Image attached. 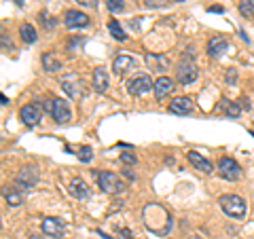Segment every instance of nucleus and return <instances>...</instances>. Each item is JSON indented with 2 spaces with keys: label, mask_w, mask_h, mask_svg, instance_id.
Listing matches in <instances>:
<instances>
[{
  "label": "nucleus",
  "mask_w": 254,
  "mask_h": 239,
  "mask_svg": "<svg viewBox=\"0 0 254 239\" xmlns=\"http://www.w3.org/2000/svg\"><path fill=\"white\" fill-rule=\"evenodd\" d=\"M64 23H66V28H87L89 26V17L76 9H70L64 13Z\"/></svg>",
  "instance_id": "9b49d317"
},
{
  "label": "nucleus",
  "mask_w": 254,
  "mask_h": 239,
  "mask_svg": "<svg viewBox=\"0 0 254 239\" xmlns=\"http://www.w3.org/2000/svg\"><path fill=\"white\" fill-rule=\"evenodd\" d=\"M218 205L229 218H244L246 210H248V205L240 195H222L218 199Z\"/></svg>",
  "instance_id": "f257e3e1"
},
{
  "label": "nucleus",
  "mask_w": 254,
  "mask_h": 239,
  "mask_svg": "<svg viewBox=\"0 0 254 239\" xmlns=\"http://www.w3.org/2000/svg\"><path fill=\"white\" fill-rule=\"evenodd\" d=\"M98 186L104 190V193L117 195V193H123V190H125V182L119 178L115 172L102 170V172H98Z\"/></svg>",
  "instance_id": "f03ea898"
},
{
  "label": "nucleus",
  "mask_w": 254,
  "mask_h": 239,
  "mask_svg": "<svg viewBox=\"0 0 254 239\" xmlns=\"http://www.w3.org/2000/svg\"><path fill=\"white\" fill-rule=\"evenodd\" d=\"M146 61H148V66L153 70H155V66H157V70H161V68L168 66V60H165V58H157V55H153V53L146 55Z\"/></svg>",
  "instance_id": "5701e85b"
},
{
  "label": "nucleus",
  "mask_w": 254,
  "mask_h": 239,
  "mask_svg": "<svg viewBox=\"0 0 254 239\" xmlns=\"http://www.w3.org/2000/svg\"><path fill=\"white\" fill-rule=\"evenodd\" d=\"M70 195L76 197L78 201H83V199L89 197V186H87L81 178H72L70 180Z\"/></svg>",
  "instance_id": "dca6fc26"
},
{
  "label": "nucleus",
  "mask_w": 254,
  "mask_h": 239,
  "mask_svg": "<svg viewBox=\"0 0 254 239\" xmlns=\"http://www.w3.org/2000/svg\"><path fill=\"white\" fill-rule=\"evenodd\" d=\"M153 91H155V98L161 102L163 98H168V95L174 91V81H172V78H168V76H159L155 81Z\"/></svg>",
  "instance_id": "4468645a"
},
{
  "label": "nucleus",
  "mask_w": 254,
  "mask_h": 239,
  "mask_svg": "<svg viewBox=\"0 0 254 239\" xmlns=\"http://www.w3.org/2000/svg\"><path fill=\"white\" fill-rule=\"evenodd\" d=\"M62 89L66 91L72 100H81L83 95H85L83 83H81V78H78L76 74H68V76H64V78H62Z\"/></svg>",
  "instance_id": "0eeeda50"
},
{
  "label": "nucleus",
  "mask_w": 254,
  "mask_h": 239,
  "mask_svg": "<svg viewBox=\"0 0 254 239\" xmlns=\"http://www.w3.org/2000/svg\"><path fill=\"white\" fill-rule=\"evenodd\" d=\"M106 6L110 13H123L125 11V2L123 0H106Z\"/></svg>",
  "instance_id": "a878e982"
},
{
  "label": "nucleus",
  "mask_w": 254,
  "mask_h": 239,
  "mask_svg": "<svg viewBox=\"0 0 254 239\" xmlns=\"http://www.w3.org/2000/svg\"><path fill=\"white\" fill-rule=\"evenodd\" d=\"M108 30H110V36H113L115 41H119V43L125 41V38H127L125 30L121 28V23H119L117 19H110V21H108Z\"/></svg>",
  "instance_id": "412c9836"
},
{
  "label": "nucleus",
  "mask_w": 254,
  "mask_h": 239,
  "mask_svg": "<svg viewBox=\"0 0 254 239\" xmlns=\"http://www.w3.org/2000/svg\"><path fill=\"white\" fill-rule=\"evenodd\" d=\"M153 87H155V83L150 81L148 74H138L127 83V91L131 95H146L148 91H153Z\"/></svg>",
  "instance_id": "39448f33"
},
{
  "label": "nucleus",
  "mask_w": 254,
  "mask_h": 239,
  "mask_svg": "<svg viewBox=\"0 0 254 239\" xmlns=\"http://www.w3.org/2000/svg\"><path fill=\"white\" fill-rule=\"evenodd\" d=\"M93 89L98 93H104L108 89V72L104 68H95L93 70Z\"/></svg>",
  "instance_id": "f3484780"
},
{
  "label": "nucleus",
  "mask_w": 254,
  "mask_h": 239,
  "mask_svg": "<svg viewBox=\"0 0 254 239\" xmlns=\"http://www.w3.org/2000/svg\"><path fill=\"white\" fill-rule=\"evenodd\" d=\"M240 13L244 15V17H252V15H254V2H252V0H242V2H240Z\"/></svg>",
  "instance_id": "b1692460"
},
{
  "label": "nucleus",
  "mask_w": 254,
  "mask_h": 239,
  "mask_svg": "<svg viewBox=\"0 0 254 239\" xmlns=\"http://www.w3.org/2000/svg\"><path fill=\"white\" fill-rule=\"evenodd\" d=\"M51 117L58 125H66L70 119H72V110H70L68 102L66 100H53V106H51Z\"/></svg>",
  "instance_id": "6e6552de"
},
{
  "label": "nucleus",
  "mask_w": 254,
  "mask_h": 239,
  "mask_svg": "<svg viewBox=\"0 0 254 239\" xmlns=\"http://www.w3.org/2000/svg\"><path fill=\"white\" fill-rule=\"evenodd\" d=\"M227 49H229V43H227V38H222V36H214L208 43L210 58H220L222 53H227Z\"/></svg>",
  "instance_id": "2eb2a0df"
},
{
  "label": "nucleus",
  "mask_w": 254,
  "mask_h": 239,
  "mask_svg": "<svg viewBox=\"0 0 254 239\" xmlns=\"http://www.w3.org/2000/svg\"><path fill=\"white\" fill-rule=\"evenodd\" d=\"M187 159H189V163L195 167V170H199L203 174H212L214 172V167H212V161H208L201 153H197V150H189L187 153Z\"/></svg>",
  "instance_id": "f8f14e48"
},
{
  "label": "nucleus",
  "mask_w": 254,
  "mask_h": 239,
  "mask_svg": "<svg viewBox=\"0 0 254 239\" xmlns=\"http://www.w3.org/2000/svg\"><path fill=\"white\" fill-rule=\"evenodd\" d=\"M30 239H41V237H36V235H32V237H30Z\"/></svg>",
  "instance_id": "f704fd0d"
},
{
  "label": "nucleus",
  "mask_w": 254,
  "mask_h": 239,
  "mask_svg": "<svg viewBox=\"0 0 254 239\" xmlns=\"http://www.w3.org/2000/svg\"><path fill=\"white\" fill-rule=\"evenodd\" d=\"M121 161H123L125 165H136V163H138V159L133 157L131 153H123V155H121Z\"/></svg>",
  "instance_id": "c85d7f7f"
},
{
  "label": "nucleus",
  "mask_w": 254,
  "mask_h": 239,
  "mask_svg": "<svg viewBox=\"0 0 254 239\" xmlns=\"http://www.w3.org/2000/svg\"><path fill=\"white\" fill-rule=\"evenodd\" d=\"M133 63H136V61H133L131 55L121 53V55H117V58H115V61H113V70H115L117 74H123L125 70H129V68L133 66Z\"/></svg>",
  "instance_id": "a211bd4d"
},
{
  "label": "nucleus",
  "mask_w": 254,
  "mask_h": 239,
  "mask_svg": "<svg viewBox=\"0 0 254 239\" xmlns=\"http://www.w3.org/2000/svg\"><path fill=\"white\" fill-rule=\"evenodd\" d=\"M242 106H244L246 110H248V108H250V102H248V98H244V100H242Z\"/></svg>",
  "instance_id": "473e14b6"
},
{
  "label": "nucleus",
  "mask_w": 254,
  "mask_h": 239,
  "mask_svg": "<svg viewBox=\"0 0 254 239\" xmlns=\"http://www.w3.org/2000/svg\"><path fill=\"white\" fill-rule=\"evenodd\" d=\"M218 174H220V178L235 182L242 178V167L233 157H220L218 159Z\"/></svg>",
  "instance_id": "7ed1b4c3"
},
{
  "label": "nucleus",
  "mask_w": 254,
  "mask_h": 239,
  "mask_svg": "<svg viewBox=\"0 0 254 239\" xmlns=\"http://www.w3.org/2000/svg\"><path fill=\"white\" fill-rule=\"evenodd\" d=\"M144 4L148 6V9H159V6L170 4V0H144Z\"/></svg>",
  "instance_id": "cd10ccee"
},
{
  "label": "nucleus",
  "mask_w": 254,
  "mask_h": 239,
  "mask_svg": "<svg viewBox=\"0 0 254 239\" xmlns=\"http://www.w3.org/2000/svg\"><path fill=\"white\" fill-rule=\"evenodd\" d=\"M43 68L47 70V72H60L62 61H60V58H55L53 53H45L43 55Z\"/></svg>",
  "instance_id": "6ab92c4d"
},
{
  "label": "nucleus",
  "mask_w": 254,
  "mask_h": 239,
  "mask_svg": "<svg viewBox=\"0 0 254 239\" xmlns=\"http://www.w3.org/2000/svg\"><path fill=\"white\" fill-rule=\"evenodd\" d=\"M41 117H43V106L36 104V102L21 106V110H19V119L23 121L26 127H34L38 121H41Z\"/></svg>",
  "instance_id": "423d86ee"
},
{
  "label": "nucleus",
  "mask_w": 254,
  "mask_h": 239,
  "mask_svg": "<svg viewBox=\"0 0 254 239\" xmlns=\"http://www.w3.org/2000/svg\"><path fill=\"white\" fill-rule=\"evenodd\" d=\"M227 115H229V117H233V119H237V117L242 115V110H240V106H237V104L229 102V104H227Z\"/></svg>",
  "instance_id": "bb28decb"
},
{
  "label": "nucleus",
  "mask_w": 254,
  "mask_h": 239,
  "mask_svg": "<svg viewBox=\"0 0 254 239\" xmlns=\"http://www.w3.org/2000/svg\"><path fill=\"white\" fill-rule=\"evenodd\" d=\"M4 199H6V203H9L11 208H17V205H21L19 188H6L4 190Z\"/></svg>",
  "instance_id": "4be33fe9"
},
{
  "label": "nucleus",
  "mask_w": 254,
  "mask_h": 239,
  "mask_svg": "<svg viewBox=\"0 0 254 239\" xmlns=\"http://www.w3.org/2000/svg\"><path fill=\"white\" fill-rule=\"evenodd\" d=\"M225 9L222 6H208V13H222Z\"/></svg>",
  "instance_id": "7c9ffc66"
},
{
  "label": "nucleus",
  "mask_w": 254,
  "mask_h": 239,
  "mask_svg": "<svg viewBox=\"0 0 254 239\" xmlns=\"http://www.w3.org/2000/svg\"><path fill=\"white\" fill-rule=\"evenodd\" d=\"M41 229H43V233L45 235H51V237H62L64 235V222L60 218H51V216H47L41 220Z\"/></svg>",
  "instance_id": "ddd939ff"
},
{
  "label": "nucleus",
  "mask_w": 254,
  "mask_h": 239,
  "mask_svg": "<svg viewBox=\"0 0 254 239\" xmlns=\"http://www.w3.org/2000/svg\"><path fill=\"white\" fill-rule=\"evenodd\" d=\"M123 174H125V176H127V178H129V180H133V174H131V172H129V170H125V172H123Z\"/></svg>",
  "instance_id": "72a5a7b5"
},
{
  "label": "nucleus",
  "mask_w": 254,
  "mask_h": 239,
  "mask_svg": "<svg viewBox=\"0 0 254 239\" xmlns=\"http://www.w3.org/2000/svg\"><path fill=\"white\" fill-rule=\"evenodd\" d=\"M19 36H21V41L26 43V45H34L36 38H38L36 30L32 28L30 23H21V26H19Z\"/></svg>",
  "instance_id": "aec40b11"
},
{
  "label": "nucleus",
  "mask_w": 254,
  "mask_h": 239,
  "mask_svg": "<svg viewBox=\"0 0 254 239\" xmlns=\"http://www.w3.org/2000/svg\"><path fill=\"white\" fill-rule=\"evenodd\" d=\"M36 182H38V170L34 165L23 167V170H19L17 176H15V184L19 188H32Z\"/></svg>",
  "instance_id": "1a4fd4ad"
},
{
  "label": "nucleus",
  "mask_w": 254,
  "mask_h": 239,
  "mask_svg": "<svg viewBox=\"0 0 254 239\" xmlns=\"http://www.w3.org/2000/svg\"><path fill=\"white\" fill-rule=\"evenodd\" d=\"M197 76H199V72H197V66L189 60V55H187V58L178 63V70H176L178 83L180 85H190V83H195Z\"/></svg>",
  "instance_id": "20e7f679"
},
{
  "label": "nucleus",
  "mask_w": 254,
  "mask_h": 239,
  "mask_svg": "<svg viewBox=\"0 0 254 239\" xmlns=\"http://www.w3.org/2000/svg\"><path fill=\"white\" fill-rule=\"evenodd\" d=\"M174 2H185V0H174Z\"/></svg>",
  "instance_id": "c9c22d12"
},
{
  "label": "nucleus",
  "mask_w": 254,
  "mask_h": 239,
  "mask_svg": "<svg viewBox=\"0 0 254 239\" xmlns=\"http://www.w3.org/2000/svg\"><path fill=\"white\" fill-rule=\"evenodd\" d=\"M193 108H195L193 100L187 98V95L174 98V100L170 102V106H168V110H170L172 115H190V113H193Z\"/></svg>",
  "instance_id": "9d476101"
},
{
  "label": "nucleus",
  "mask_w": 254,
  "mask_h": 239,
  "mask_svg": "<svg viewBox=\"0 0 254 239\" xmlns=\"http://www.w3.org/2000/svg\"><path fill=\"white\" fill-rule=\"evenodd\" d=\"M76 157H78V161L89 163L91 157H93V148L91 146H81V148H78V153H76Z\"/></svg>",
  "instance_id": "393cba45"
},
{
  "label": "nucleus",
  "mask_w": 254,
  "mask_h": 239,
  "mask_svg": "<svg viewBox=\"0 0 254 239\" xmlns=\"http://www.w3.org/2000/svg\"><path fill=\"white\" fill-rule=\"evenodd\" d=\"M76 4H81V6H91V9H95L98 6V0H74Z\"/></svg>",
  "instance_id": "c756f323"
},
{
  "label": "nucleus",
  "mask_w": 254,
  "mask_h": 239,
  "mask_svg": "<svg viewBox=\"0 0 254 239\" xmlns=\"http://www.w3.org/2000/svg\"><path fill=\"white\" fill-rule=\"evenodd\" d=\"M195 239H201V237H195Z\"/></svg>",
  "instance_id": "e433bc0d"
},
{
  "label": "nucleus",
  "mask_w": 254,
  "mask_h": 239,
  "mask_svg": "<svg viewBox=\"0 0 254 239\" xmlns=\"http://www.w3.org/2000/svg\"><path fill=\"white\" fill-rule=\"evenodd\" d=\"M227 83H231V85L235 83V72H229L227 74Z\"/></svg>",
  "instance_id": "2f4dec72"
}]
</instances>
